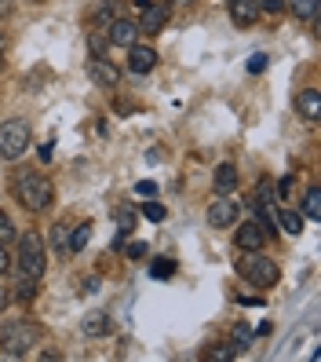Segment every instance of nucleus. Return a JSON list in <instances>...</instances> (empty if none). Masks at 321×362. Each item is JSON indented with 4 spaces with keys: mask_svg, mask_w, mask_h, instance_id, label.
<instances>
[{
    "mask_svg": "<svg viewBox=\"0 0 321 362\" xmlns=\"http://www.w3.org/2000/svg\"><path fill=\"white\" fill-rule=\"evenodd\" d=\"M296 106H299V114H303L307 121H317V117H321V95H317L314 88L299 92V95H296Z\"/></svg>",
    "mask_w": 321,
    "mask_h": 362,
    "instance_id": "obj_14",
    "label": "nucleus"
},
{
    "mask_svg": "<svg viewBox=\"0 0 321 362\" xmlns=\"http://www.w3.org/2000/svg\"><path fill=\"white\" fill-rule=\"evenodd\" d=\"M88 238H92V223H80V227L70 234V252H80L84 245H88Z\"/></svg>",
    "mask_w": 321,
    "mask_h": 362,
    "instance_id": "obj_19",
    "label": "nucleus"
},
{
    "mask_svg": "<svg viewBox=\"0 0 321 362\" xmlns=\"http://www.w3.org/2000/svg\"><path fill=\"white\" fill-rule=\"evenodd\" d=\"M303 216H307V220H321V190H317V187L307 190V198H303Z\"/></svg>",
    "mask_w": 321,
    "mask_h": 362,
    "instance_id": "obj_16",
    "label": "nucleus"
},
{
    "mask_svg": "<svg viewBox=\"0 0 321 362\" xmlns=\"http://www.w3.org/2000/svg\"><path fill=\"white\" fill-rule=\"evenodd\" d=\"M33 344H37V326H30V322H11L8 329H4V355L8 358H23V355H30L33 351Z\"/></svg>",
    "mask_w": 321,
    "mask_h": 362,
    "instance_id": "obj_5",
    "label": "nucleus"
},
{
    "mask_svg": "<svg viewBox=\"0 0 321 362\" xmlns=\"http://www.w3.org/2000/svg\"><path fill=\"white\" fill-rule=\"evenodd\" d=\"M263 245H267V234H263L260 223H241V227H238V249H241V252L263 249Z\"/></svg>",
    "mask_w": 321,
    "mask_h": 362,
    "instance_id": "obj_12",
    "label": "nucleus"
},
{
    "mask_svg": "<svg viewBox=\"0 0 321 362\" xmlns=\"http://www.w3.org/2000/svg\"><path fill=\"white\" fill-rule=\"evenodd\" d=\"M8 300H11V293H8L4 286H0V308H8Z\"/></svg>",
    "mask_w": 321,
    "mask_h": 362,
    "instance_id": "obj_39",
    "label": "nucleus"
},
{
    "mask_svg": "<svg viewBox=\"0 0 321 362\" xmlns=\"http://www.w3.org/2000/svg\"><path fill=\"white\" fill-rule=\"evenodd\" d=\"M92 52H95V55L106 52V40H102V37H92Z\"/></svg>",
    "mask_w": 321,
    "mask_h": 362,
    "instance_id": "obj_37",
    "label": "nucleus"
},
{
    "mask_svg": "<svg viewBox=\"0 0 321 362\" xmlns=\"http://www.w3.org/2000/svg\"><path fill=\"white\" fill-rule=\"evenodd\" d=\"M143 216H146V220H154V223H161V220L168 216V212H164V205H161V202H143Z\"/></svg>",
    "mask_w": 321,
    "mask_h": 362,
    "instance_id": "obj_25",
    "label": "nucleus"
},
{
    "mask_svg": "<svg viewBox=\"0 0 321 362\" xmlns=\"http://www.w3.org/2000/svg\"><path fill=\"white\" fill-rule=\"evenodd\" d=\"M135 190H139V194H146V198H154V194H157V183H154V180H139Z\"/></svg>",
    "mask_w": 321,
    "mask_h": 362,
    "instance_id": "obj_31",
    "label": "nucleus"
},
{
    "mask_svg": "<svg viewBox=\"0 0 321 362\" xmlns=\"http://www.w3.org/2000/svg\"><path fill=\"white\" fill-rule=\"evenodd\" d=\"M106 329H110V322H106V315H102V311H95V315L84 318V333H88V337H102Z\"/></svg>",
    "mask_w": 321,
    "mask_h": 362,
    "instance_id": "obj_18",
    "label": "nucleus"
},
{
    "mask_svg": "<svg viewBox=\"0 0 321 362\" xmlns=\"http://www.w3.org/2000/svg\"><path fill=\"white\" fill-rule=\"evenodd\" d=\"M208 223L212 227H230V223H238V202H212L208 205Z\"/></svg>",
    "mask_w": 321,
    "mask_h": 362,
    "instance_id": "obj_7",
    "label": "nucleus"
},
{
    "mask_svg": "<svg viewBox=\"0 0 321 362\" xmlns=\"http://www.w3.org/2000/svg\"><path fill=\"white\" fill-rule=\"evenodd\" d=\"M164 26H168V4H150V8H143L139 30H146V33H161Z\"/></svg>",
    "mask_w": 321,
    "mask_h": 362,
    "instance_id": "obj_8",
    "label": "nucleus"
},
{
    "mask_svg": "<svg viewBox=\"0 0 321 362\" xmlns=\"http://www.w3.org/2000/svg\"><path fill=\"white\" fill-rule=\"evenodd\" d=\"M0 62H4V55H0Z\"/></svg>",
    "mask_w": 321,
    "mask_h": 362,
    "instance_id": "obj_43",
    "label": "nucleus"
},
{
    "mask_svg": "<svg viewBox=\"0 0 321 362\" xmlns=\"http://www.w3.org/2000/svg\"><path fill=\"white\" fill-rule=\"evenodd\" d=\"M270 198H274V187H270L267 180H260V187H255V202L263 205V202H270Z\"/></svg>",
    "mask_w": 321,
    "mask_h": 362,
    "instance_id": "obj_29",
    "label": "nucleus"
},
{
    "mask_svg": "<svg viewBox=\"0 0 321 362\" xmlns=\"http://www.w3.org/2000/svg\"><path fill=\"white\" fill-rule=\"evenodd\" d=\"M172 4H194V0H172Z\"/></svg>",
    "mask_w": 321,
    "mask_h": 362,
    "instance_id": "obj_41",
    "label": "nucleus"
},
{
    "mask_svg": "<svg viewBox=\"0 0 321 362\" xmlns=\"http://www.w3.org/2000/svg\"><path fill=\"white\" fill-rule=\"evenodd\" d=\"M238 271L245 274V279H248L252 286H260V289H270V286H277V279H281L277 264H274V260H267L260 249H248L245 257L238 260Z\"/></svg>",
    "mask_w": 321,
    "mask_h": 362,
    "instance_id": "obj_3",
    "label": "nucleus"
},
{
    "mask_svg": "<svg viewBox=\"0 0 321 362\" xmlns=\"http://www.w3.org/2000/svg\"><path fill=\"white\" fill-rule=\"evenodd\" d=\"M234 355H241L238 344H216V348H208V358H212V362H230Z\"/></svg>",
    "mask_w": 321,
    "mask_h": 362,
    "instance_id": "obj_20",
    "label": "nucleus"
},
{
    "mask_svg": "<svg viewBox=\"0 0 321 362\" xmlns=\"http://www.w3.org/2000/svg\"><path fill=\"white\" fill-rule=\"evenodd\" d=\"M234 344H238L241 351H245V348L252 344V329H248L245 322H238V326H234Z\"/></svg>",
    "mask_w": 321,
    "mask_h": 362,
    "instance_id": "obj_27",
    "label": "nucleus"
},
{
    "mask_svg": "<svg viewBox=\"0 0 321 362\" xmlns=\"http://www.w3.org/2000/svg\"><path fill=\"white\" fill-rule=\"evenodd\" d=\"M128 257H132V260H143V257H146V245H143V242H132V245H128Z\"/></svg>",
    "mask_w": 321,
    "mask_h": 362,
    "instance_id": "obj_33",
    "label": "nucleus"
},
{
    "mask_svg": "<svg viewBox=\"0 0 321 362\" xmlns=\"http://www.w3.org/2000/svg\"><path fill=\"white\" fill-rule=\"evenodd\" d=\"M18 238V230H15V223H11V216L4 209H0V245H8V242H15Z\"/></svg>",
    "mask_w": 321,
    "mask_h": 362,
    "instance_id": "obj_22",
    "label": "nucleus"
},
{
    "mask_svg": "<svg viewBox=\"0 0 321 362\" xmlns=\"http://www.w3.org/2000/svg\"><path fill=\"white\" fill-rule=\"evenodd\" d=\"M52 249L55 252H70V227L66 223H55L52 227Z\"/></svg>",
    "mask_w": 321,
    "mask_h": 362,
    "instance_id": "obj_17",
    "label": "nucleus"
},
{
    "mask_svg": "<svg viewBox=\"0 0 321 362\" xmlns=\"http://www.w3.org/2000/svg\"><path fill=\"white\" fill-rule=\"evenodd\" d=\"M18 274L23 279H40L44 274V238H40L37 230H26V234H18Z\"/></svg>",
    "mask_w": 321,
    "mask_h": 362,
    "instance_id": "obj_2",
    "label": "nucleus"
},
{
    "mask_svg": "<svg viewBox=\"0 0 321 362\" xmlns=\"http://www.w3.org/2000/svg\"><path fill=\"white\" fill-rule=\"evenodd\" d=\"M30 124L26 121H4L0 124V158L4 161H15V158H23L30 151Z\"/></svg>",
    "mask_w": 321,
    "mask_h": 362,
    "instance_id": "obj_4",
    "label": "nucleus"
},
{
    "mask_svg": "<svg viewBox=\"0 0 321 362\" xmlns=\"http://www.w3.org/2000/svg\"><path fill=\"white\" fill-rule=\"evenodd\" d=\"M150 4H154V0H135V8L143 11V8H150Z\"/></svg>",
    "mask_w": 321,
    "mask_h": 362,
    "instance_id": "obj_40",
    "label": "nucleus"
},
{
    "mask_svg": "<svg viewBox=\"0 0 321 362\" xmlns=\"http://www.w3.org/2000/svg\"><path fill=\"white\" fill-rule=\"evenodd\" d=\"M238 165H230V161H223L219 168H216V176H212V187L219 190V194H230V190H238Z\"/></svg>",
    "mask_w": 321,
    "mask_h": 362,
    "instance_id": "obj_13",
    "label": "nucleus"
},
{
    "mask_svg": "<svg viewBox=\"0 0 321 362\" xmlns=\"http://www.w3.org/2000/svg\"><path fill=\"white\" fill-rule=\"evenodd\" d=\"M11 271V257H8V249L0 245V274H8Z\"/></svg>",
    "mask_w": 321,
    "mask_h": 362,
    "instance_id": "obj_35",
    "label": "nucleus"
},
{
    "mask_svg": "<svg viewBox=\"0 0 321 362\" xmlns=\"http://www.w3.org/2000/svg\"><path fill=\"white\" fill-rule=\"evenodd\" d=\"M267 70V55H252L248 59V74H263Z\"/></svg>",
    "mask_w": 321,
    "mask_h": 362,
    "instance_id": "obj_30",
    "label": "nucleus"
},
{
    "mask_svg": "<svg viewBox=\"0 0 321 362\" xmlns=\"http://www.w3.org/2000/svg\"><path fill=\"white\" fill-rule=\"evenodd\" d=\"M11 15V0H0V18H8Z\"/></svg>",
    "mask_w": 321,
    "mask_h": 362,
    "instance_id": "obj_38",
    "label": "nucleus"
},
{
    "mask_svg": "<svg viewBox=\"0 0 321 362\" xmlns=\"http://www.w3.org/2000/svg\"><path fill=\"white\" fill-rule=\"evenodd\" d=\"M230 18H234V26H255L260 4L255 0H230Z\"/></svg>",
    "mask_w": 321,
    "mask_h": 362,
    "instance_id": "obj_9",
    "label": "nucleus"
},
{
    "mask_svg": "<svg viewBox=\"0 0 321 362\" xmlns=\"http://www.w3.org/2000/svg\"><path fill=\"white\" fill-rule=\"evenodd\" d=\"M88 74H92L95 84H102V88H117V84H121V74H117L106 59H92V62H88Z\"/></svg>",
    "mask_w": 321,
    "mask_h": 362,
    "instance_id": "obj_11",
    "label": "nucleus"
},
{
    "mask_svg": "<svg viewBox=\"0 0 321 362\" xmlns=\"http://www.w3.org/2000/svg\"><path fill=\"white\" fill-rule=\"evenodd\" d=\"M30 4H44V0H30Z\"/></svg>",
    "mask_w": 321,
    "mask_h": 362,
    "instance_id": "obj_42",
    "label": "nucleus"
},
{
    "mask_svg": "<svg viewBox=\"0 0 321 362\" xmlns=\"http://www.w3.org/2000/svg\"><path fill=\"white\" fill-rule=\"evenodd\" d=\"M260 227H263L267 238H274V234H277V216H274V212H267V209H260Z\"/></svg>",
    "mask_w": 321,
    "mask_h": 362,
    "instance_id": "obj_26",
    "label": "nucleus"
},
{
    "mask_svg": "<svg viewBox=\"0 0 321 362\" xmlns=\"http://www.w3.org/2000/svg\"><path fill=\"white\" fill-rule=\"evenodd\" d=\"M289 4H292L296 18H314L317 15V0H289Z\"/></svg>",
    "mask_w": 321,
    "mask_h": 362,
    "instance_id": "obj_24",
    "label": "nucleus"
},
{
    "mask_svg": "<svg viewBox=\"0 0 321 362\" xmlns=\"http://www.w3.org/2000/svg\"><path fill=\"white\" fill-rule=\"evenodd\" d=\"M33 296H37V279H23V282L15 286V300H23V304H30Z\"/></svg>",
    "mask_w": 321,
    "mask_h": 362,
    "instance_id": "obj_23",
    "label": "nucleus"
},
{
    "mask_svg": "<svg viewBox=\"0 0 321 362\" xmlns=\"http://www.w3.org/2000/svg\"><path fill=\"white\" fill-rule=\"evenodd\" d=\"M150 274H154V279H172V274H176V260H168V257L154 260V264H150Z\"/></svg>",
    "mask_w": 321,
    "mask_h": 362,
    "instance_id": "obj_21",
    "label": "nucleus"
},
{
    "mask_svg": "<svg viewBox=\"0 0 321 362\" xmlns=\"http://www.w3.org/2000/svg\"><path fill=\"white\" fill-rule=\"evenodd\" d=\"M132 48V55H128V66H132L135 74H150L157 66V52L154 48H146V45H128Z\"/></svg>",
    "mask_w": 321,
    "mask_h": 362,
    "instance_id": "obj_10",
    "label": "nucleus"
},
{
    "mask_svg": "<svg viewBox=\"0 0 321 362\" xmlns=\"http://www.w3.org/2000/svg\"><path fill=\"white\" fill-rule=\"evenodd\" d=\"M117 223H121V234H128V230H132V223H135L132 209H117Z\"/></svg>",
    "mask_w": 321,
    "mask_h": 362,
    "instance_id": "obj_28",
    "label": "nucleus"
},
{
    "mask_svg": "<svg viewBox=\"0 0 321 362\" xmlns=\"http://www.w3.org/2000/svg\"><path fill=\"white\" fill-rule=\"evenodd\" d=\"M255 4H260V11H263V8H267V11H281L285 0H255Z\"/></svg>",
    "mask_w": 321,
    "mask_h": 362,
    "instance_id": "obj_34",
    "label": "nucleus"
},
{
    "mask_svg": "<svg viewBox=\"0 0 321 362\" xmlns=\"http://www.w3.org/2000/svg\"><path fill=\"white\" fill-rule=\"evenodd\" d=\"M277 227H285V234L296 238V234H303V216H299L296 209H285L281 216H277Z\"/></svg>",
    "mask_w": 321,
    "mask_h": 362,
    "instance_id": "obj_15",
    "label": "nucleus"
},
{
    "mask_svg": "<svg viewBox=\"0 0 321 362\" xmlns=\"http://www.w3.org/2000/svg\"><path fill=\"white\" fill-rule=\"evenodd\" d=\"M277 190H281V202H292V190H296V180H292V176H285V180H281V187H277Z\"/></svg>",
    "mask_w": 321,
    "mask_h": 362,
    "instance_id": "obj_32",
    "label": "nucleus"
},
{
    "mask_svg": "<svg viewBox=\"0 0 321 362\" xmlns=\"http://www.w3.org/2000/svg\"><path fill=\"white\" fill-rule=\"evenodd\" d=\"M80 286H84V293H99V286H102V279H99V274H95V279H84Z\"/></svg>",
    "mask_w": 321,
    "mask_h": 362,
    "instance_id": "obj_36",
    "label": "nucleus"
},
{
    "mask_svg": "<svg viewBox=\"0 0 321 362\" xmlns=\"http://www.w3.org/2000/svg\"><path fill=\"white\" fill-rule=\"evenodd\" d=\"M15 198L23 202L33 212H44L55 202V187L48 176H37V173H18L15 176Z\"/></svg>",
    "mask_w": 321,
    "mask_h": 362,
    "instance_id": "obj_1",
    "label": "nucleus"
},
{
    "mask_svg": "<svg viewBox=\"0 0 321 362\" xmlns=\"http://www.w3.org/2000/svg\"><path fill=\"white\" fill-rule=\"evenodd\" d=\"M135 33H139V23H132V18H124V15H117L110 26H106V40L110 45H135Z\"/></svg>",
    "mask_w": 321,
    "mask_h": 362,
    "instance_id": "obj_6",
    "label": "nucleus"
}]
</instances>
